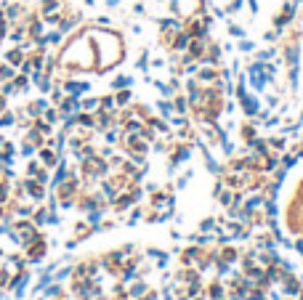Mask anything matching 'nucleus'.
<instances>
[{"label": "nucleus", "mask_w": 303, "mask_h": 300, "mask_svg": "<svg viewBox=\"0 0 303 300\" xmlns=\"http://www.w3.org/2000/svg\"><path fill=\"white\" fill-rule=\"evenodd\" d=\"M117 3H120V0H107V5H117Z\"/></svg>", "instance_id": "6e6552de"}, {"label": "nucleus", "mask_w": 303, "mask_h": 300, "mask_svg": "<svg viewBox=\"0 0 303 300\" xmlns=\"http://www.w3.org/2000/svg\"><path fill=\"white\" fill-rule=\"evenodd\" d=\"M35 143H30V141H24V146H22V154H24V157H32V154H35Z\"/></svg>", "instance_id": "423d86ee"}, {"label": "nucleus", "mask_w": 303, "mask_h": 300, "mask_svg": "<svg viewBox=\"0 0 303 300\" xmlns=\"http://www.w3.org/2000/svg\"><path fill=\"white\" fill-rule=\"evenodd\" d=\"M40 162H43L45 167L56 165V154H54V152H45V149H40Z\"/></svg>", "instance_id": "39448f33"}, {"label": "nucleus", "mask_w": 303, "mask_h": 300, "mask_svg": "<svg viewBox=\"0 0 303 300\" xmlns=\"http://www.w3.org/2000/svg\"><path fill=\"white\" fill-rule=\"evenodd\" d=\"M64 8V0H40V5H37V11H40V16H59Z\"/></svg>", "instance_id": "f03ea898"}, {"label": "nucleus", "mask_w": 303, "mask_h": 300, "mask_svg": "<svg viewBox=\"0 0 303 300\" xmlns=\"http://www.w3.org/2000/svg\"><path fill=\"white\" fill-rule=\"evenodd\" d=\"M24 58H27V54H24V51L19 48V45H16V48H11L8 54H5V61H8V64H14L16 69L22 67V61H24Z\"/></svg>", "instance_id": "7ed1b4c3"}, {"label": "nucleus", "mask_w": 303, "mask_h": 300, "mask_svg": "<svg viewBox=\"0 0 303 300\" xmlns=\"http://www.w3.org/2000/svg\"><path fill=\"white\" fill-rule=\"evenodd\" d=\"M16 67H14V64H8V61H5V64H0V82H8V80H14V77H16Z\"/></svg>", "instance_id": "20e7f679"}, {"label": "nucleus", "mask_w": 303, "mask_h": 300, "mask_svg": "<svg viewBox=\"0 0 303 300\" xmlns=\"http://www.w3.org/2000/svg\"><path fill=\"white\" fill-rule=\"evenodd\" d=\"M0 112H5V96L0 93Z\"/></svg>", "instance_id": "0eeeda50"}, {"label": "nucleus", "mask_w": 303, "mask_h": 300, "mask_svg": "<svg viewBox=\"0 0 303 300\" xmlns=\"http://www.w3.org/2000/svg\"><path fill=\"white\" fill-rule=\"evenodd\" d=\"M3 14H5V22H8V24H16V22H24V19H27V16H24V14H27V8H24L22 3H8L3 8Z\"/></svg>", "instance_id": "f257e3e1"}]
</instances>
